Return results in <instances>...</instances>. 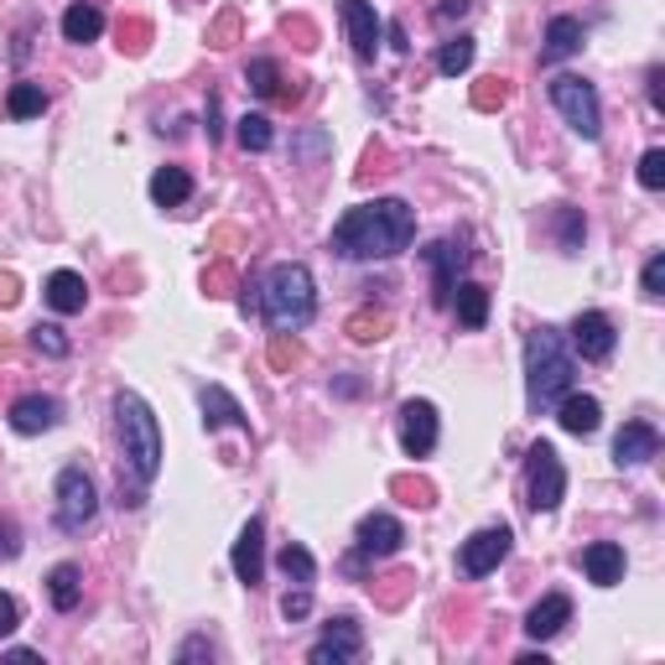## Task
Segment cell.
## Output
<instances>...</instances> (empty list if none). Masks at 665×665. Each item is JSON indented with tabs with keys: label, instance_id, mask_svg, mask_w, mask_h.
I'll return each mask as SVG.
<instances>
[{
	"label": "cell",
	"instance_id": "cell-1",
	"mask_svg": "<svg viewBox=\"0 0 665 665\" xmlns=\"http://www.w3.org/2000/svg\"><path fill=\"white\" fill-rule=\"evenodd\" d=\"M411 239H416V208L401 204V198L359 204L333 224V250L343 260H391Z\"/></svg>",
	"mask_w": 665,
	"mask_h": 665
},
{
	"label": "cell",
	"instance_id": "cell-2",
	"mask_svg": "<svg viewBox=\"0 0 665 665\" xmlns=\"http://www.w3.org/2000/svg\"><path fill=\"white\" fill-rule=\"evenodd\" d=\"M260 312H266V323H271L276 333L308 328L312 318H318V287H312L308 266L281 260V266L266 276V287H260Z\"/></svg>",
	"mask_w": 665,
	"mask_h": 665
},
{
	"label": "cell",
	"instance_id": "cell-3",
	"mask_svg": "<svg viewBox=\"0 0 665 665\" xmlns=\"http://www.w3.org/2000/svg\"><path fill=\"white\" fill-rule=\"evenodd\" d=\"M572 391V354L557 328H536L526 339V395L530 411H557V401Z\"/></svg>",
	"mask_w": 665,
	"mask_h": 665
},
{
	"label": "cell",
	"instance_id": "cell-4",
	"mask_svg": "<svg viewBox=\"0 0 665 665\" xmlns=\"http://www.w3.org/2000/svg\"><path fill=\"white\" fill-rule=\"evenodd\" d=\"M115 422H120V447H125V468H131L141 484H152V478L162 474V427H156L152 406H146L136 391H120Z\"/></svg>",
	"mask_w": 665,
	"mask_h": 665
},
{
	"label": "cell",
	"instance_id": "cell-5",
	"mask_svg": "<svg viewBox=\"0 0 665 665\" xmlns=\"http://www.w3.org/2000/svg\"><path fill=\"white\" fill-rule=\"evenodd\" d=\"M551 104L562 110V120L578 131L582 141H598L603 136V104H598V89L578 73H562V79H551Z\"/></svg>",
	"mask_w": 665,
	"mask_h": 665
},
{
	"label": "cell",
	"instance_id": "cell-6",
	"mask_svg": "<svg viewBox=\"0 0 665 665\" xmlns=\"http://www.w3.org/2000/svg\"><path fill=\"white\" fill-rule=\"evenodd\" d=\"M526 489H530V510L536 515H551L562 505L567 495V468L557 458V447L551 443H530L526 453Z\"/></svg>",
	"mask_w": 665,
	"mask_h": 665
},
{
	"label": "cell",
	"instance_id": "cell-7",
	"mask_svg": "<svg viewBox=\"0 0 665 665\" xmlns=\"http://www.w3.org/2000/svg\"><path fill=\"white\" fill-rule=\"evenodd\" d=\"M94 515H100L94 478H89L84 468H63V474H58V526L69 530V536H79Z\"/></svg>",
	"mask_w": 665,
	"mask_h": 665
},
{
	"label": "cell",
	"instance_id": "cell-8",
	"mask_svg": "<svg viewBox=\"0 0 665 665\" xmlns=\"http://www.w3.org/2000/svg\"><path fill=\"white\" fill-rule=\"evenodd\" d=\"M510 526H489V530H478V536H468L463 541V557H458V567H463V578H489L505 557H510Z\"/></svg>",
	"mask_w": 665,
	"mask_h": 665
},
{
	"label": "cell",
	"instance_id": "cell-9",
	"mask_svg": "<svg viewBox=\"0 0 665 665\" xmlns=\"http://www.w3.org/2000/svg\"><path fill=\"white\" fill-rule=\"evenodd\" d=\"M437 437H443L437 406L432 401H406L401 406V447H406V458H427L437 447Z\"/></svg>",
	"mask_w": 665,
	"mask_h": 665
},
{
	"label": "cell",
	"instance_id": "cell-10",
	"mask_svg": "<svg viewBox=\"0 0 665 665\" xmlns=\"http://www.w3.org/2000/svg\"><path fill=\"white\" fill-rule=\"evenodd\" d=\"M339 17H343V32H349L354 58L370 63L380 52V37H385V21L375 17V6H370V0H339Z\"/></svg>",
	"mask_w": 665,
	"mask_h": 665
},
{
	"label": "cell",
	"instance_id": "cell-11",
	"mask_svg": "<svg viewBox=\"0 0 665 665\" xmlns=\"http://www.w3.org/2000/svg\"><path fill=\"white\" fill-rule=\"evenodd\" d=\"M359 650H364V630H359L349 614H339L323 634H318V645H312L308 661L312 665H349V661H359Z\"/></svg>",
	"mask_w": 665,
	"mask_h": 665
},
{
	"label": "cell",
	"instance_id": "cell-12",
	"mask_svg": "<svg viewBox=\"0 0 665 665\" xmlns=\"http://www.w3.org/2000/svg\"><path fill=\"white\" fill-rule=\"evenodd\" d=\"M359 547H354V557H395L401 551V541H406V530H401V520L395 515H385V510H375V515H364L359 520V536H354Z\"/></svg>",
	"mask_w": 665,
	"mask_h": 665
},
{
	"label": "cell",
	"instance_id": "cell-13",
	"mask_svg": "<svg viewBox=\"0 0 665 665\" xmlns=\"http://www.w3.org/2000/svg\"><path fill=\"white\" fill-rule=\"evenodd\" d=\"M235 578L245 588L266 582V526H260L256 515L245 520V530H239V541H235Z\"/></svg>",
	"mask_w": 665,
	"mask_h": 665
},
{
	"label": "cell",
	"instance_id": "cell-14",
	"mask_svg": "<svg viewBox=\"0 0 665 665\" xmlns=\"http://www.w3.org/2000/svg\"><path fill=\"white\" fill-rule=\"evenodd\" d=\"M614 343H619V333H614V318L609 312H578V323H572V349H578L582 359H609L614 354Z\"/></svg>",
	"mask_w": 665,
	"mask_h": 665
},
{
	"label": "cell",
	"instance_id": "cell-15",
	"mask_svg": "<svg viewBox=\"0 0 665 665\" xmlns=\"http://www.w3.org/2000/svg\"><path fill=\"white\" fill-rule=\"evenodd\" d=\"M422 256H427V266L437 271V302L447 308V302H453V287H458V271L468 266L474 250H468L463 239H437V245H427Z\"/></svg>",
	"mask_w": 665,
	"mask_h": 665
},
{
	"label": "cell",
	"instance_id": "cell-16",
	"mask_svg": "<svg viewBox=\"0 0 665 665\" xmlns=\"http://www.w3.org/2000/svg\"><path fill=\"white\" fill-rule=\"evenodd\" d=\"M661 453V432L650 427V422H624L614 437V463L619 468H640V463H650Z\"/></svg>",
	"mask_w": 665,
	"mask_h": 665
},
{
	"label": "cell",
	"instance_id": "cell-17",
	"mask_svg": "<svg viewBox=\"0 0 665 665\" xmlns=\"http://www.w3.org/2000/svg\"><path fill=\"white\" fill-rule=\"evenodd\" d=\"M58 416H63V406H58L52 395H21L17 406H11V427H17L21 437H37V432L58 427Z\"/></svg>",
	"mask_w": 665,
	"mask_h": 665
},
{
	"label": "cell",
	"instance_id": "cell-18",
	"mask_svg": "<svg viewBox=\"0 0 665 665\" xmlns=\"http://www.w3.org/2000/svg\"><path fill=\"white\" fill-rule=\"evenodd\" d=\"M557 422H562V432H572V437H593V432L603 427V406H598L593 395L567 391L562 401H557Z\"/></svg>",
	"mask_w": 665,
	"mask_h": 665
},
{
	"label": "cell",
	"instance_id": "cell-19",
	"mask_svg": "<svg viewBox=\"0 0 665 665\" xmlns=\"http://www.w3.org/2000/svg\"><path fill=\"white\" fill-rule=\"evenodd\" d=\"M582 572H588V582H598V588H619V582H624V547L593 541V547L582 551Z\"/></svg>",
	"mask_w": 665,
	"mask_h": 665
},
{
	"label": "cell",
	"instance_id": "cell-20",
	"mask_svg": "<svg viewBox=\"0 0 665 665\" xmlns=\"http://www.w3.org/2000/svg\"><path fill=\"white\" fill-rule=\"evenodd\" d=\"M567 619H572V598L551 593V598H541V603L526 614V634H530V640H557V634L567 630Z\"/></svg>",
	"mask_w": 665,
	"mask_h": 665
},
{
	"label": "cell",
	"instance_id": "cell-21",
	"mask_svg": "<svg viewBox=\"0 0 665 665\" xmlns=\"http://www.w3.org/2000/svg\"><path fill=\"white\" fill-rule=\"evenodd\" d=\"M204 427L208 432L250 427V416H245V406H239V401L224 391V385H204Z\"/></svg>",
	"mask_w": 665,
	"mask_h": 665
},
{
	"label": "cell",
	"instance_id": "cell-22",
	"mask_svg": "<svg viewBox=\"0 0 665 665\" xmlns=\"http://www.w3.org/2000/svg\"><path fill=\"white\" fill-rule=\"evenodd\" d=\"M89 302V287L79 271H52L48 276V308L63 312V318H73V312H84Z\"/></svg>",
	"mask_w": 665,
	"mask_h": 665
},
{
	"label": "cell",
	"instance_id": "cell-23",
	"mask_svg": "<svg viewBox=\"0 0 665 665\" xmlns=\"http://www.w3.org/2000/svg\"><path fill=\"white\" fill-rule=\"evenodd\" d=\"M48 598H52V609L58 614H73L79 609V598H84V572L73 562H58L48 572Z\"/></svg>",
	"mask_w": 665,
	"mask_h": 665
},
{
	"label": "cell",
	"instance_id": "cell-24",
	"mask_svg": "<svg viewBox=\"0 0 665 665\" xmlns=\"http://www.w3.org/2000/svg\"><path fill=\"white\" fill-rule=\"evenodd\" d=\"M582 48V21L578 17H551L547 27V48H541V63H562Z\"/></svg>",
	"mask_w": 665,
	"mask_h": 665
},
{
	"label": "cell",
	"instance_id": "cell-25",
	"mask_svg": "<svg viewBox=\"0 0 665 665\" xmlns=\"http://www.w3.org/2000/svg\"><path fill=\"white\" fill-rule=\"evenodd\" d=\"M104 32V11L94 0H73L69 11H63V37L69 42H94Z\"/></svg>",
	"mask_w": 665,
	"mask_h": 665
},
{
	"label": "cell",
	"instance_id": "cell-26",
	"mask_svg": "<svg viewBox=\"0 0 665 665\" xmlns=\"http://www.w3.org/2000/svg\"><path fill=\"white\" fill-rule=\"evenodd\" d=\"M152 198H156L162 208H183V204L193 198V177H188L183 167H162V172L152 177Z\"/></svg>",
	"mask_w": 665,
	"mask_h": 665
},
{
	"label": "cell",
	"instance_id": "cell-27",
	"mask_svg": "<svg viewBox=\"0 0 665 665\" xmlns=\"http://www.w3.org/2000/svg\"><path fill=\"white\" fill-rule=\"evenodd\" d=\"M245 79H250V94H260V100H297V94H287V79H281V69H276V58H256L250 69H245Z\"/></svg>",
	"mask_w": 665,
	"mask_h": 665
},
{
	"label": "cell",
	"instance_id": "cell-28",
	"mask_svg": "<svg viewBox=\"0 0 665 665\" xmlns=\"http://www.w3.org/2000/svg\"><path fill=\"white\" fill-rule=\"evenodd\" d=\"M453 302H458V323L463 328H484V323H489V291L478 287V281L453 287Z\"/></svg>",
	"mask_w": 665,
	"mask_h": 665
},
{
	"label": "cell",
	"instance_id": "cell-29",
	"mask_svg": "<svg viewBox=\"0 0 665 665\" xmlns=\"http://www.w3.org/2000/svg\"><path fill=\"white\" fill-rule=\"evenodd\" d=\"M474 69V37H447L443 52H437V73L458 79V73Z\"/></svg>",
	"mask_w": 665,
	"mask_h": 665
},
{
	"label": "cell",
	"instance_id": "cell-30",
	"mask_svg": "<svg viewBox=\"0 0 665 665\" xmlns=\"http://www.w3.org/2000/svg\"><path fill=\"white\" fill-rule=\"evenodd\" d=\"M6 110H11V120H32L48 110V89L42 84H17L11 94H6Z\"/></svg>",
	"mask_w": 665,
	"mask_h": 665
},
{
	"label": "cell",
	"instance_id": "cell-31",
	"mask_svg": "<svg viewBox=\"0 0 665 665\" xmlns=\"http://www.w3.org/2000/svg\"><path fill=\"white\" fill-rule=\"evenodd\" d=\"M235 136H239V146H245V152H271L276 131H271V120H266V115H245Z\"/></svg>",
	"mask_w": 665,
	"mask_h": 665
},
{
	"label": "cell",
	"instance_id": "cell-32",
	"mask_svg": "<svg viewBox=\"0 0 665 665\" xmlns=\"http://www.w3.org/2000/svg\"><path fill=\"white\" fill-rule=\"evenodd\" d=\"M281 572H287L291 582H308V588H312V578H318V562H312L308 547H297V541H291V547H281Z\"/></svg>",
	"mask_w": 665,
	"mask_h": 665
},
{
	"label": "cell",
	"instance_id": "cell-33",
	"mask_svg": "<svg viewBox=\"0 0 665 665\" xmlns=\"http://www.w3.org/2000/svg\"><path fill=\"white\" fill-rule=\"evenodd\" d=\"M582 235H588V219H582V208H562V214H557V239H562L567 256H578V250H582Z\"/></svg>",
	"mask_w": 665,
	"mask_h": 665
},
{
	"label": "cell",
	"instance_id": "cell-34",
	"mask_svg": "<svg viewBox=\"0 0 665 665\" xmlns=\"http://www.w3.org/2000/svg\"><path fill=\"white\" fill-rule=\"evenodd\" d=\"M640 188H645V193L665 188V152H661V146H650V152L640 156Z\"/></svg>",
	"mask_w": 665,
	"mask_h": 665
},
{
	"label": "cell",
	"instance_id": "cell-35",
	"mask_svg": "<svg viewBox=\"0 0 665 665\" xmlns=\"http://www.w3.org/2000/svg\"><path fill=\"white\" fill-rule=\"evenodd\" d=\"M32 343L48 359H69V339H63V328H58V323H37L32 328Z\"/></svg>",
	"mask_w": 665,
	"mask_h": 665
},
{
	"label": "cell",
	"instance_id": "cell-36",
	"mask_svg": "<svg viewBox=\"0 0 665 665\" xmlns=\"http://www.w3.org/2000/svg\"><path fill=\"white\" fill-rule=\"evenodd\" d=\"M281 614H287V624H297V619L312 614V588H308V582H297V588L281 598Z\"/></svg>",
	"mask_w": 665,
	"mask_h": 665
},
{
	"label": "cell",
	"instance_id": "cell-37",
	"mask_svg": "<svg viewBox=\"0 0 665 665\" xmlns=\"http://www.w3.org/2000/svg\"><path fill=\"white\" fill-rule=\"evenodd\" d=\"M385 328H391L385 323V312H359L354 323H349V333H354L359 343H375V339H385Z\"/></svg>",
	"mask_w": 665,
	"mask_h": 665
},
{
	"label": "cell",
	"instance_id": "cell-38",
	"mask_svg": "<svg viewBox=\"0 0 665 665\" xmlns=\"http://www.w3.org/2000/svg\"><path fill=\"white\" fill-rule=\"evenodd\" d=\"M645 297H665V256H650L645 260V276H640Z\"/></svg>",
	"mask_w": 665,
	"mask_h": 665
},
{
	"label": "cell",
	"instance_id": "cell-39",
	"mask_svg": "<svg viewBox=\"0 0 665 665\" xmlns=\"http://www.w3.org/2000/svg\"><path fill=\"white\" fill-rule=\"evenodd\" d=\"M297 359H302L297 339H291V333H276V343H271V364H276V370H291Z\"/></svg>",
	"mask_w": 665,
	"mask_h": 665
},
{
	"label": "cell",
	"instance_id": "cell-40",
	"mask_svg": "<svg viewBox=\"0 0 665 665\" xmlns=\"http://www.w3.org/2000/svg\"><path fill=\"white\" fill-rule=\"evenodd\" d=\"M177 661L188 665V661H219V645H214V640H204V634H193L188 645L177 650Z\"/></svg>",
	"mask_w": 665,
	"mask_h": 665
},
{
	"label": "cell",
	"instance_id": "cell-41",
	"mask_svg": "<svg viewBox=\"0 0 665 665\" xmlns=\"http://www.w3.org/2000/svg\"><path fill=\"white\" fill-rule=\"evenodd\" d=\"M17 624H21L17 598H11V593H0V640H6V634H17Z\"/></svg>",
	"mask_w": 665,
	"mask_h": 665
},
{
	"label": "cell",
	"instance_id": "cell-42",
	"mask_svg": "<svg viewBox=\"0 0 665 665\" xmlns=\"http://www.w3.org/2000/svg\"><path fill=\"white\" fill-rule=\"evenodd\" d=\"M17 551H21V530L11 520H0V562H11Z\"/></svg>",
	"mask_w": 665,
	"mask_h": 665
},
{
	"label": "cell",
	"instance_id": "cell-43",
	"mask_svg": "<svg viewBox=\"0 0 665 665\" xmlns=\"http://www.w3.org/2000/svg\"><path fill=\"white\" fill-rule=\"evenodd\" d=\"M510 100V84H505V79H489V89H478V104H484V110H489V104H505Z\"/></svg>",
	"mask_w": 665,
	"mask_h": 665
},
{
	"label": "cell",
	"instance_id": "cell-44",
	"mask_svg": "<svg viewBox=\"0 0 665 665\" xmlns=\"http://www.w3.org/2000/svg\"><path fill=\"white\" fill-rule=\"evenodd\" d=\"M665 69H650V110H655V115H665Z\"/></svg>",
	"mask_w": 665,
	"mask_h": 665
},
{
	"label": "cell",
	"instance_id": "cell-45",
	"mask_svg": "<svg viewBox=\"0 0 665 665\" xmlns=\"http://www.w3.org/2000/svg\"><path fill=\"white\" fill-rule=\"evenodd\" d=\"M204 125H208V141H219V136H224V125H219V94H208V115H204Z\"/></svg>",
	"mask_w": 665,
	"mask_h": 665
},
{
	"label": "cell",
	"instance_id": "cell-46",
	"mask_svg": "<svg viewBox=\"0 0 665 665\" xmlns=\"http://www.w3.org/2000/svg\"><path fill=\"white\" fill-rule=\"evenodd\" d=\"M468 6H474V0H443V6H437V21H458V17H468Z\"/></svg>",
	"mask_w": 665,
	"mask_h": 665
},
{
	"label": "cell",
	"instance_id": "cell-47",
	"mask_svg": "<svg viewBox=\"0 0 665 665\" xmlns=\"http://www.w3.org/2000/svg\"><path fill=\"white\" fill-rule=\"evenodd\" d=\"M21 291H17V276H0V308H11Z\"/></svg>",
	"mask_w": 665,
	"mask_h": 665
},
{
	"label": "cell",
	"instance_id": "cell-48",
	"mask_svg": "<svg viewBox=\"0 0 665 665\" xmlns=\"http://www.w3.org/2000/svg\"><path fill=\"white\" fill-rule=\"evenodd\" d=\"M385 37H391V48H395V52H406V48H411V42H406V27H385Z\"/></svg>",
	"mask_w": 665,
	"mask_h": 665
}]
</instances>
